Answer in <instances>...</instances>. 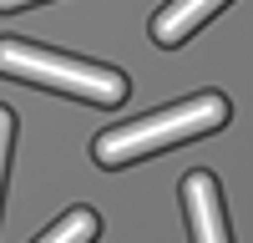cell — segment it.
Returning a JSON list of instances; mask_svg holds the SVG:
<instances>
[{
  "label": "cell",
  "mask_w": 253,
  "mask_h": 243,
  "mask_svg": "<svg viewBox=\"0 0 253 243\" xmlns=\"http://www.w3.org/2000/svg\"><path fill=\"white\" fill-rule=\"evenodd\" d=\"M10 142H15V112L0 107V193H5V172H10Z\"/></svg>",
  "instance_id": "8992f818"
},
{
  "label": "cell",
  "mask_w": 253,
  "mask_h": 243,
  "mask_svg": "<svg viewBox=\"0 0 253 243\" xmlns=\"http://www.w3.org/2000/svg\"><path fill=\"white\" fill-rule=\"evenodd\" d=\"M223 122H228V96L223 91H198V96L177 101V107H162V112H147L137 122L107 127L91 142V157L101 167H132V162L152 157V152H167V147H177V142L218 132Z\"/></svg>",
  "instance_id": "6da1fadb"
},
{
  "label": "cell",
  "mask_w": 253,
  "mask_h": 243,
  "mask_svg": "<svg viewBox=\"0 0 253 243\" xmlns=\"http://www.w3.org/2000/svg\"><path fill=\"white\" fill-rule=\"evenodd\" d=\"M182 218L193 243H228V218H223V193L213 172H187L182 177Z\"/></svg>",
  "instance_id": "3957f363"
},
{
  "label": "cell",
  "mask_w": 253,
  "mask_h": 243,
  "mask_svg": "<svg viewBox=\"0 0 253 243\" xmlns=\"http://www.w3.org/2000/svg\"><path fill=\"white\" fill-rule=\"evenodd\" d=\"M223 5H228V0H167V5L152 15V40L172 51V46H182L203 20L213 10H223Z\"/></svg>",
  "instance_id": "277c9868"
},
{
  "label": "cell",
  "mask_w": 253,
  "mask_h": 243,
  "mask_svg": "<svg viewBox=\"0 0 253 243\" xmlns=\"http://www.w3.org/2000/svg\"><path fill=\"white\" fill-rule=\"evenodd\" d=\"M26 5H41V0H0V10H26Z\"/></svg>",
  "instance_id": "52a82bcc"
},
{
  "label": "cell",
  "mask_w": 253,
  "mask_h": 243,
  "mask_svg": "<svg viewBox=\"0 0 253 243\" xmlns=\"http://www.w3.org/2000/svg\"><path fill=\"white\" fill-rule=\"evenodd\" d=\"M96 228H101V223H96V213H91V208H71V213H61V218H56L51 228L36 238V243H91V238H96Z\"/></svg>",
  "instance_id": "5b68a950"
},
{
  "label": "cell",
  "mask_w": 253,
  "mask_h": 243,
  "mask_svg": "<svg viewBox=\"0 0 253 243\" xmlns=\"http://www.w3.org/2000/svg\"><path fill=\"white\" fill-rule=\"evenodd\" d=\"M0 76L26 81V86H51V91L81 96V101H91V107H122L126 91H132V81L122 71H112V66L76 61V56L36 46V40H15V36L0 40Z\"/></svg>",
  "instance_id": "7a4b0ae2"
}]
</instances>
